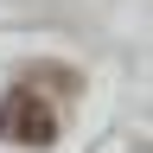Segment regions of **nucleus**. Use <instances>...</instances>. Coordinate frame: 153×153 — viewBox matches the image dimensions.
<instances>
[{
  "mask_svg": "<svg viewBox=\"0 0 153 153\" xmlns=\"http://www.w3.org/2000/svg\"><path fill=\"white\" fill-rule=\"evenodd\" d=\"M0 140L13 147H51L57 140V115L38 89H7V102H0Z\"/></svg>",
  "mask_w": 153,
  "mask_h": 153,
  "instance_id": "f257e3e1",
  "label": "nucleus"
}]
</instances>
